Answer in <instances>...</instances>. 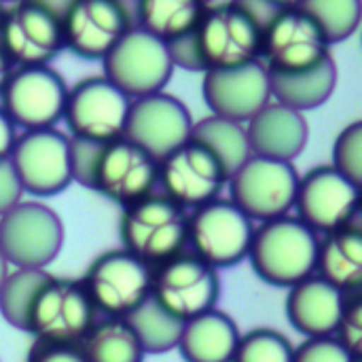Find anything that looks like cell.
<instances>
[{
    "label": "cell",
    "mask_w": 362,
    "mask_h": 362,
    "mask_svg": "<svg viewBox=\"0 0 362 362\" xmlns=\"http://www.w3.org/2000/svg\"><path fill=\"white\" fill-rule=\"evenodd\" d=\"M23 189L8 159L0 161V216L21 204Z\"/></svg>",
    "instance_id": "cell-40"
},
{
    "label": "cell",
    "mask_w": 362,
    "mask_h": 362,
    "mask_svg": "<svg viewBox=\"0 0 362 362\" xmlns=\"http://www.w3.org/2000/svg\"><path fill=\"white\" fill-rule=\"evenodd\" d=\"M49 276L51 274H47L45 269L8 272L6 280L0 286V316L6 325L28 333L32 305Z\"/></svg>",
    "instance_id": "cell-31"
},
{
    "label": "cell",
    "mask_w": 362,
    "mask_h": 362,
    "mask_svg": "<svg viewBox=\"0 0 362 362\" xmlns=\"http://www.w3.org/2000/svg\"><path fill=\"white\" fill-rule=\"evenodd\" d=\"M295 346L276 329H252L240 335L231 362H293Z\"/></svg>",
    "instance_id": "cell-33"
},
{
    "label": "cell",
    "mask_w": 362,
    "mask_h": 362,
    "mask_svg": "<svg viewBox=\"0 0 362 362\" xmlns=\"http://www.w3.org/2000/svg\"><path fill=\"white\" fill-rule=\"evenodd\" d=\"M252 233V221L231 199L216 197L187 214V244L214 269L242 263L248 257Z\"/></svg>",
    "instance_id": "cell-5"
},
{
    "label": "cell",
    "mask_w": 362,
    "mask_h": 362,
    "mask_svg": "<svg viewBox=\"0 0 362 362\" xmlns=\"http://www.w3.org/2000/svg\"><path fill=\"white\" fill-rule=\"evenodd\" d=\"M163 195L180 208H199L221 197L227 174L208 148L189 140L159 161Z\"/></svg>",
    "instance_id": "cell-19"
},
{
    "label": "cell",
    "mask_w": 362,
    "mask_h": 362,
    "mask_svg": "<svg viewBox=\"0 0 362 362\" xmlns=\"http://www.w3.org/2000/svg\"><path fill=\"white\" fill-rule=\"evenodd\" d=\"M95 314L81 282L49 276L32 305L28 333L38 341L78 346L95 325Z\"/></svg>",
    "instance_id": "cell-7"
},
{
    "label": "cell",
    "mask_w": 362,
    "mask_h": 362,
    "mask_svg": "<svg viewBox=\"0 0 362 362\" xmlns=\"http://www.w3.org/2000/svg\"><path fill=\"white\" fill-rule=\"evenodd\" d=\"M104 76L127 98H144L163 91L174 74L168 45L134 25L102 59Z\"/></svg>",
    "instance_id": "cell-9"
},
{
    "label": "cell",
    "mask_w": 362,
    "mask_h": 362,
    "mask_svg": "<svg viewBox=\"0 0 362 362\" xmlns=\"http://www.w3.org/2000/svg\"><path fill=\"white\" fill-rule=\"evenodd\" d=\"M85 362H144V350L125 318L95 320L78 344Z\"/></svg>",
    "instance_id": "cell-29"
},
{
    "label": "cell",
    "mask_w": 362,
    "mask_h": 362,
    "mask_svg": "<svg viewBox=\"0 0 362 362\" xmlns=\"http://www.w3.org/2000/svg\"><path fill=\"white\" fill-rule=\"evenodd\" d=\"M25 362H85L78 346H59L47 341H34Z\"/></svg>",
    "instance_id": "cell-39"
},
{
    "label": "cell",
    "mask_w": 362,
    "mask_h": 362,
    "mask_svg": "<svg viewBox=\"0 0 362 362\" xmlns=\"http://www.w3.org/2000/svg\"><path fill=\"white\" fill-rule=\"evenodd\" d=\"M341 176L361 187L362 180V121L346 125L333 144V163Z\"/></svg>",
    "instance_id": "cell-34"
},
{
    "label": "cell",
    "mask_w": 362,
    "mask_h": 362,
    "mask_svg": "<svg viewBox=\"0 0 362 362\" xmlns=\"http://www.w3.org/2000/svg\"><path fill=\"white\" fill-rule=\"evenodd\" d=\"M337 87V66L333 55L314 68L297 72H274L269 70L272 98L293 110L305 112L322 106L331 100Z\"/></svg>",
    "instance_id": "cell-26"
},
{
    "label": "cell",
    "mask_w": 362,
    "mask_h": 362,
    "mask_svg": "<svg viewBox=\"0 0 362 362\" xmlns=\"http://www.w3.org/2000/svg\"><path fill=\"white\" fill-rule=\"evenodd\" d=\"M299 8L320 25L331 45L350 38L361 25V0H303Z\"/></svg>",
    "instance_id": "cell-32"
},
{
    "label": "cell",
    "mask_w": 362,
    "mask_h": 362,
    "mask_svg": "<svg viewBox=\"0 0 362 362\" xmlns=\"http://www.w3.org/2000/svg\"><path fill=\"white\" fill-rule=\"evenodd\" d=\"M68 85L51 66L13 68L2 93L0 108L15 127L49 129L64 117Z\"/></svg>",
    "instance_id": "cell-10"
},
{
    "label": "cell",
    "mask_w": 362,
    "mask_h": 362,
    "mask_svg": "<svg viewBox=\"0 0 362 362\" xmlns=\"http://www.w3.org/2000/svg\"><path fill=\"white\" fill-rule=\"evenodd\" d=\"M202 93L212 115L246 123L272 100L269 70L261 59L235 68L206 70Z\"/></svg>",
    "instance_id": "cell-20"
},
{
    "label": "cell",
    "mask_w": 362,
    "mask_h": 362,
    "mask_svg": "<svg viewBox=\"0 0 362 362\" xmlns=\"http://www.w3.org/2000/svg\"><path fill=\"white\" fill-rule=\"evenodd\" d=\"M36 2H40L42 6H47L49 11H53L59 19H64L66 11H68L70 4H72V0H36Z\"/></svg>",
    "instance_id": "cell-43"
},
{
    "label": "cell",
    "mask_w": 362,
    "mask_h": 362,
    "mask_svg": "<svg viewBox=\"0 0 362 362\" xmlns=\"http://www.w3.org/2000/svg\"><path fill=\"white\" fill-rule=\"evenodd\" d=\"M132 28L123 0H72L62 19L64 47L83 59H104Z\"/></svg>",
    "instance_id": "cell-18"
},
{
    "label": "cell",
    "mask_w": 362,
    "mask_h": 362,
    "mask_svg": "<svg viewBox=\"0 0 362 362\" xmlns=\"http://www.w3.org/2000/svg\"><path fill=\"white\" fill-rule=\"evenodd\" d=\"M333 337L339 341V346L354 358H362V299L358 295L350 297L346 301L344 314L337 322V329Z\"/></svg>",
    "instance_id": "cell-36"
},
{
    "label": "cell",
    "mask_w": 362,
    "mask_h": 362,
    "mask_svg": "<svg viewBox=\"0 0 362 362\" xmlns=\"http://www.w3.org/2000/svg\"><path fill=\"white\" fill-rule=\"evenodd\" d=\"M231 2L235 6H240L261 30H265L272 23V19L282 11L274 2H269V0H231Z\"/></svg>",
    "instance_id": "cell-41"
},
{
    "label": "cell",
    "mask_w": 362,
    "mask_h": 362,
    "mask_svg": "<svg viewBox=\"0 0 362 362\" xmlns=\"http://www.w3.org/2000/svg\"><path fill=\"white\" fill-rule=\"evenodd\" d=\"M168 45V53H170V59L174 64V68H182V70H189V72H206V62L202 57V51H199V45H197V36H195V30L185 34V36H178Z\"/></svg>",
    "instance_id": "cell-38"
},
{
    "label": "cell",
    "mask_w": 362,
    "mask_h": 362,
    "mask_svg": "<svg viewBox=\"0 0 362 362\" xmlns=\"http://www.w3.org/2000/svg\"><path fill=\"white\" fill-rule=\"evenodd\" d=\"M318 278L350 295L362 284V233L356 225H344L318 240Z\"/></svg>",
    "instance_id": "cell-25"
},
{
    "label": "cell",
    "mask_w": 362,
    "mask_h": 362,
    "mask_svg": "<svg viewBox=\"0 0 362 362\" xmlns=\"http://www.w3.org/2000/svg\"><path fill=\"white\" fill-rule=\"evenodd\" d=\"M2 2H4V4H6V2H11V4H13V2H19V0H2Z\"/></svg>",
    "instance_id": "cell-48"
},
{
    "label": "cell",
    "mask_w": 362,
    "mask_h": 362,
    "mask_svg": "<svg viewBox=\"0 0 362 362\" xmlns=\"http://www.w3.org/2000/svg\"><path fill=\"white\" fill-rule=\"evenodd\" d=\"M8 161L23 193L49 197L72 185L70 138L55 127L30 129L17 136Z\"/></svg>",
    "instance_id": "cell-12"
},
{
    "label": "cell",
    "mask_w": 362,
    "mask_h": 362,
    "mask_svg": "<svg viewBox=\"0 0 362 362\" xmlns=\"http://www.w3.org/2000/svg\"><path fill=\"white\" fill-rule=\"evenodd\" d=\"M348 295L325 282L318 276H310L288 288L286 318L295 331L314 337H333L337 322L344 314Z\"/></svg>",
    "instance_id": "cell-23"
},
{
    "label": "cell",
    "mask_w": 362,
    "mask_h": 362,
    "mask_svg": "<svg viewBox=\"0 0 362 362\" xmlns=\"http://www.w3.org/2000/svg\"><path fill=\"white\" fill-rule=\"evenodd\" d=\"M240 335L235 320L214 308L182 322L176 350L185 362H231Z\"/></svg>",
    "instance_id": "cell-24"
},
{
    "label": "cell",
    "mask_w": 362,
    "mask_h": 362,
    "mask_svg": "<svg viewBox=\"0 0 362 362\" xmlns=\"http://www.w3.org/2000/svg\"><path fill=\"white\" fill-rule=\"evenodd\" d=\"M191 140L212 153V157L225 170L227 178L252 155L246 136V125L216 115L195 121L191 129Z\"/></svg>",
    "instance_id": "cell-28"
},
{
    "label": "cell",
    "mask_w": 362,
    "mask_h": 362,
    "mask_svg": "<svg viewBox=\"0 0 362 362\" xmlns=\"http://www.w3.org/2000/svg\"><path fill=\"white\" fill-rule=\"evenodd\" d=\"M11 72H13V64H11V59L6 57V53H4L2 47H0V93H2V89H4V85H6V81H8V76H11Z\"/></svg>",
    "instance_id": "cell-44"
},
{
    "label": "cell",
    "mask_w": 362,
    "mask_h": 362,
    "mask_svg": "<svg viewBox=\"0 0 362 362\" xmlns=\"http://www.w3.org/2000/svg\"><path fill=\"white\" fill-rule=\"evenodd\" d=\"M204 2H206V4H210V2H214V0H204Z\"/></svg>",
    "instance_id": "cell-49"
},
{
    "label": "cell",
    "mask_w": 362,
    "mask_h": 362,
    "mask_svg": "<svg viewBox=\"0 0 362 362\" xmlns=\"http://www.w3.org/2000/svg\"><path fill=\"white\" fill-rule=\"evenodd\" d=\"M361 187L341 176L333 165H318L299 176L295 210L297 218L314 233L350 225L358 210Z\"/></svg>",
    "instance_id": "cell-17"
},
{
    "label": "cell",
    "mask_w": 362,
    "mask_h": 362,
    "mask_svg": "<svg viewBox=\"0 0 362 362\" xmlns=\"http://www.w3.org/2000/svg\"><path fill=\"white\" fill-rule=\"evenodd\" d=\"M204 0H136L138 28L170 42L197 28L206 11Z\"/></svg>",
    "instance_id": "cell-27"
},
{
    "label": "cell",
    "mask_w": 362,
    "mask_h": 362,
    "mask_svg": "<svg viewBox=\"0 0 362 362\" xmlns=\"http://www.w3.org/2000/svg\"><path fill=\"white\" fill-rule=\"evenodd\" d=\"M331 57V42L303 8H284L263 30L261 62L274 72H297Z\"/></svg>",
    "instance_id": "cell-15"
},
{
    "label": "cell",
    "mask_w": 362,
    "mask_h": 362,
    "mask_svg": "<svg viewBox=\"0 0 362 362\" xmlns=\"http://www.w3.org/2000/svg\"><path fill=\"white\" fill-rule=\"evenodd\" d=\"M132 98L106 76H87L68 87L64 117L74 138L112 142L123 138Z\"/></svg>",
    "instance_id": "cell-11"
},
{
    "label": "cell",
    "mask_w": 362,
    "mask_h": 362,
    "mask_svg": "<svg viewBox=\"0 0 362 362\" xmlns=\"http://www.w3.org/2000/svg\"><path fill=\"white\" fill-rule=\"evenodd\" d=\"M193 117L182 100L165 91L132 100L123 138L161 161L191 140Z\"/></svg>",
    "instance_id": "cell-16"
},
{
    "label": "cell",
    "mask_w": 362,
    "mask_h": 362,
    "mask_svg": "<svg viewBox=\"0 0 362 362\" xmlns=\"http://www.w3.org/2000/svg\"><path fill=\"white\" fill-rule=\"evenodd\" d=\"M62 246L64 223L40 202H21L0 216V255L15 269H45Z\"/></svg>",
    "instance_id": "cell-4"
},
{
    "label": "cell",
    "mask_w": 362,
    "mask_h": 362,
    "mask_svg": "<svg viewBox=\"0 0 362 362\" xmlns=\"http://www.w3.org/2000/svg\"><path fill=\"white\" fill-rule=\"evenodd\" d=\"M269 2H274L278 8H299L301 4H303V0H269Z\"/></svg>",
    "instance_id": "cell-45"
},
{
    "label": "cell",
    "mask_w": 362,
    "mask_h": 362,
    "mask_svg": "<svg viewBox=\"0 0 362 362\" xmlns=\"http://www.w3.org/2000/svg\"><path fill=\"white\" fill-rule=\"evenodd\" d=\"M157 182L159 161L127 138H117L102 151L93 191L125 208L151 195Z\"/></svg>",
    "instance_id": "cell-21"
},
{
    "label": "cell",
    "mask_w": 362,
    "mask_h": 362,
    "mask_svg": "<svg viewBox=\"0 0 362 362\" xmlns=\"http://www.w3.org/2000/svg\"><path fill=\"white\" fill-rule=\"evenodd\" d=\"M4 13H6V4L0 0V25H2V19H4Z\"/></svg>",
    "instance_id": "cell-47"
},
{
    "label": "cell",
    "mask_w": 362,
    "mask_h": 362,
    "mask_svg": "<svg viewBox=\"0 0 362 362\" xmlns=\"http://www.w3.org/2000/svg\"><path fill=\"white\" fill-rule=\"evenodd\" d=\"M206 68H235L261 59L263 30L231 0L206 6L195 28Z\"/></svg>",
    "instance_id": "cell-14"
},
{
    "label": "cell",
    "mask_w": 362,
    "mask_h": 362,
    "mask_svg": "<svg viewBox=\"0 0 362 362\" xmlns=\"http://www.w3.org/2000/svg\"><path fill=\"white\" fill-rule=\"evenodd\" d=\"M125 320L136 333L144 354H165L176 350L182 322L170 316L153 297H148Z\"/></svg>",
    "instance_id": "cell-30"
},
{
    "label": "cell",
    "mask_w": 362,
    "mask_h": 362,
    "mask_svg": "<svg viewBox=\"0 0 362 362\" xmlns=\"http://www.w3.org/2000/svg\"><path fill=\"white\" fill-rule=\"evenodd\" d=\"M8 267H11V265H8V263L4 261V257L0 255V286H2V282L6 280V276H8V272H11Z\"/></svg>",
    "instance_id": "cell-46"
},
{
    "label": "cell",
    "mask_w": 362,
    "mask_h": 362,
    "mask_svg": "<svg viewBox=\"0 0 362 362\" xmlns=\"http://www.w3.org/2000/svg\"><path fill=\"white\" fill-rule=\"evenodd\" d=\"M318 235L297 216H280L261 223L250 242L248 261L255 274L269 286L291 288L316 272Z\"/></svg>",
    "instance_id": "cell-1"
},
{
    "label": "cell",
    "mask_w": 362,
    "mask_h": 362,
    "mask_svg": "<svg viewBox=\"0 0 362 362\" xmlns=\"http://www.w3.org/2000/svg\"><path fill=\"white\" fill-rule=\"evenodd\" d=\"M246 125L250 153L265 159L295 161L308 146L310 125L303 112L284 104H265Z\"/></svg>",
    "instance_id": "cell-22"
},
{
    "label": "cell",
    "mask_w": 362,
    "mask_h": 362,
    "mask_svg": "<svg viewBox=\"0 0 362 362\" xmlns=\"http://www.w3.org/2000/svg\"><path fill=\"white\" fill-rule=\"evenodd\" d=\"M0 47L13 66H49L64 47L62 19L36 0H19L6 8Z\"/></svg>",
    "instance_id": "cell-13"
},
{
    "label": "cell",
    "mask_w": 362,
    "mask_h": 362,
    "mask_svg": "<svg viewBox=\"0 0 362 362\" xmlns=\"http://www.w3.org/2000/svg\"><path fill=\"white\" fill-rule=\"evenodd\" d=\"M153 269L125 248L100 255L85 272V286L93 308L108 318H127L151 297Z\"/></svg>",
    "instance_id": "cell-6"
},
{
    "label": "cell",
    "mask_w": 362,
    "mask_h": 362,
    "mask_svg": "<svg viewBox=\"0 0 362 362\" xmlns=\"http://www.w3.org/2000/svg\"><path fill=\"white\" fill-rule=\"evenodd\" d=\"M15 140H17L15 125H13V121L6 117V112L0 108V161L8 159V155H11V151H13Z\"/></svg>",
    "instance_id": "cell-42"
},
{
    "label": "cell",
    "mask_w": 362,
    "mask_h": 362,
    "mask_svg": "<svg viewBox=\"0 0 362 362\" xmlns=\"http://www.w3.org/2000/svg\"><path fill=\"white\" fill-rule=\"evenodd\" d=\"M218 295L216 269L195 255H176L153 269L151 297L180 322L214 310Z\"/></svg>",
    "instance_id": "cell-8"
},
{
    "label": "cell",
    "mask_w": 362,
    "mask_h": 362,
    "mask_svg": "<svg viewBox=\"0 0 362 362\" xmlns=\"http://www.w3.org/2000/svg\"><path fill=\"white\" fill-rule=\"evenodd\" d=\"M293 362H361L354 361L335 337H314L305 339L295 348Z\"/></svg>",
    "instance_id": "cell-37"
},
{
    "label": "cell",
    "mask_w": 362,
    "mask_h": 362,
    "mask_svg": "<svg viewBox=\"0 0 362 362\" xmlns=\"http://www.w3.org/2000/svg\"><path fill=\"white\" fill-rule=\"evenodd\" d=\"M108 144V142H106ZM104 142H93L85 138H70V174L72 182L95 189V174H98V163L102 157V151L106 146Z\"/></svg>",
    "instance_id": "cell-35"
},
{
    "label": "cell",
    "mask_w": 362,
    "mask_h": 362,
    "mask_svg": "<svg viewBox=\"0 0 362 362\" xmlns=\"http://www.w3.org/2000/svg\"><path fill=\"white\" fill-rule=\"evenodd\" d=\"M229 199L250 221H272L295 208L299 172L291 161L250 155L229 178Z\"/></svg>",
    "instance_id": "cell-3"
},
{
    "label": "cell",
    "mask_w": 362,
    "mask_h": 362,
    "mask_svg": "<svg viewBox=\"0 0 362 362\" xmlns=\"http://www.w3.org/2000/svg\"><path fill=\"white\" fill-rule=\"evenodd\" d=\"M123 248L148 265H159L187 246V212L165 195L151 193L123 208L119 218Z\"/></svg>",
    "instance_id": "cell-2"
}]
</instances>
